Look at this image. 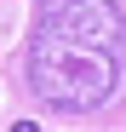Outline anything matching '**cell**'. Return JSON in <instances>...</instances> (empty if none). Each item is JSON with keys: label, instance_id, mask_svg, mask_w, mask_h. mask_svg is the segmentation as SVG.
Returning <instances> with one entry per match:
<instances>
[{"label": "cell", "instance_id": "7a4b0ae2", "mask_svg": "<svg viewBox=\"0 0 126 132\" xmlns=\"http://www.w3.org/2000/svg\"><path fill=\"white\" fill-rule=\"evenodd\" d=\"M12 132H40V126H34V121H17V126H12Z\"/></svg>", "mask_w": 126, "mask_h": 132}, {"label": "cell", "instance_id": "6da1fadb", "mask_svg": "<svg viewBox=\"0 0 126 132\" xmlns=\"http://www.w3.org/2000/svg\"><path fill=\"white\" fill-rule=\"evenodd\" d=\"M120 52H126L120 0H40L23 52L29 92L46 109L92 115L120 92Z\"/></svg>", "mask_w": 126, "mask_h": 132}]
</instances>
